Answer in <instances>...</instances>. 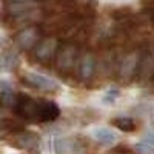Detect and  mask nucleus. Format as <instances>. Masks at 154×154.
Returning <instances> with one entry per match:
<instances>
[{"label":"nucleus","instance_id":"10","mask_svg":"<svg viewBox=\"0 0 154 154\" xmlns=\"http://www.w3.org/2000/svg\"><path fill=\"white\" fill-rule=\"evenodd\" d=\"M137 66H139V56L137 54H130L120 65V74L122 77H126V79H130V77L137 71Z\"/></svg>","mask_w":154,"mask_h":154},{"label":"nucleus","instance_id":"13","mask_svg":"<svg viewBox=\"0 0 154 154\" xmlns=\"http://www.w3.org/2000/svg\"><path fill=\"white\" fill-rule=\"evenodd\" d=\"M17 102V96L12 91H2L0 93V106L2 108H14Z\"/></svg>","mask_w":154,"mask_h":154},{"label":"nucleus","instance_id":"18","mask_svg":"<svg viewBox=\"0 0 154 154\" xmlns=\"http://www.w3.org/2000/svg\"><path fill=\"white\" fill-rule=\"evenodd\" d=\"M14 2H35V0H14Z\"/></svg>","mask_w":154,"mask_h":154},{"label":"nucleus","instance_id":"19","mask_svg":"<svg viewBox=\"0 0 154 154\" xmlns=\"http://www.w3.org/2000/svg\"><path fill=\"white\" fill-rule=\"evenodd\" d=\"M151 125L154 126V112H152V117H151Z\"/></svg>","mask_w":154,"mask_h":154},{"label":"nucleus","instance_id":"15","mask_svg":"<svg viewBox=\"0 0 154 154\" xmlns=\"http://www.w3.org/2000/svg\"><path fill=\"white\" fill-rule=\"evenodd\" d=\"M134 151H136L137 154H154V148L148 146V145L143 143V142L134 145Z\"/></svg>","mask_w":154,"mask_h":154},{"label":"nucleus","instance_id":"2","mask_svg":"<svg viewBox=\"0 0 154 154\" xmlns=\"http://www.w3.org/2000/svg\"><path fill=\"white\" fill-rule=\"evenodd\" d=\"M59 51V42L56 37H46L43 40H40L37 43L35 49H34V54L35 59L42 63H48L49 60H53Z\"/></svg>","mask_w":154,"mask_h":154},{"label":"nucleus","instance_id":"4","mask_svg":"<svg viewBox=\"0 0 154 154\" xmlns=\"http://www.w3.org/2000/svg\"><path fill=\"white\" fill-rule=\"evenodd\" d=\"M75 56H77V48L74 45H63L59 48L57 54H56V65L57 69L65 72L69 71L75 62Z\"/></svg>","mask_w":154,"mask_h":154},{"label":"nucleus","instance_id":"8","mask_svg":"<svg viewBox=\"0 0 154 154\" xmlns=\"http://www.w3.org/2000/svg\"><path fill=\"white\" fill-rule=\"evenodd\" d=\"M38 143V137L32 133H20L16 139H14V146L17 148H23V149H31L35 148Z\"/></svg>","mask_w":154,"mask_h":154},{"label":"nucleus","instance_id":"6","mask_svg":"<svg viewBox=\"0 0 154 154\" xmlns=\"http://www.w3.org/2000/svg\"><path fill=\"white\" fill-rule=\"evenodd\" d=\"M60 108L53 100H38V122H53L59 119Z\"/></svg>","mask_w":154,"mask_h":154},{"label":"nucleus","instance_id":"16","mask_svg":"<svg viewBox=\"0 0 154 154\" xmlns=\"http://www.w3.org/2000/svg\"><path fill=\"white\" fill-rule=\"evenodd\" d=\"M109 154H134L131 148H128V146H123V145H119V146H116L109 151Z\"/></svg>","mask_w":154,"mask_h":154},{"label":"nucleus","instance_id":"14","mask_svg":"<svg viewBox=\"0 0 154 154\" xmlns=\"http://www.w3.org/2000/svg\"><path fill=\"white\" fill-rule=\"evenodd\" d=\"M119 96H120V91H119V89L111 88V89H108L106 94L103 96V102H105V103H112V102L117 99Z\"/></svg>","mask_w":154,"mask_h":154},{"label":"nucleus","instance_id":"1","mask_svg":"<svg viewBox=\"0 0 154 154\" xmlns=\"http://www.w3.org/2000/svg\"><path fill=\"white\" fill-rule=\"evenodd\" d=\"M14 112L22 119L29 122H38V100L31 99L29 96H19Z\"/></svg>","mask_w":154,"mask_h":154},{"label":"nucleus","instance_id":"17","mask_svg":"<svg viewBox=\"0 0 154 154\" xmlns=\"http://www.w3.org/2000/svg\"><path fill=\"white\" fill-rule=\"evenodd\" d=\"M143 143H146L148 146H151V148H154V133H148L145 137H143V140H142Z\"/></svg>","mask_w":154,"mask_h":154},{"label":"nucleus","instance_id":"12","mask_svg":"<svg viewBox=\"0 0 154 154\" xmlns=\"http://www.w3.org/2000/svg\"><path fill=\"white\" fill-rule=\"evenodd\" d=\"M23 125L12 119H0V131L5 133H23Z\"/></svg>","mask_w":154,"mask_h":154},{"label":"nucleus","instance_id":"11","mask_svg":"<svg viewBox=\"0 0 154 154\" xmlns=\"http://www.w3.org/2000/svg\"><path fill=\"white\" fill-rule=\"evenodd\" d=\"M111 125L125 133H133L136 130V122L130 117H116L111 120Z\"/></svg>","mask_w":154,"mask_h":154},{"label":"nucleus","instance_id":"3","mask_svg":"<svg viewBox=\"0 0 154 154\" xmlns=\"http://www.w3.org/2000/svg\"><path fill=\"white\" fill-rule=\"evenodd\" d=\"M42 40V32L37 26H29L22 29L17 35H16V43L20 49H31L35 48L37 43Z\"/></svg>","mask_w":154,"mask_h":154},{"label":"nucleus","instance_id":"7","mask_svg":"<svg viewBox=\"0 0 154 154\" xmlns=\"http://www.w3.org/2000/svg\"><path fill=\"white\" fill-rule=\"evenodd\" d=\"M96 71V59L91 53H86L80 57V62H79V74L82 79L88 80L91 79L93 74Z\"/></svg>","mask_w":154,"mask_h":154},{"label":"nucleus","instance_id":"5","mask_svg":"<svg viewBox=\"0 0 154 154\" xmlns=\"http://www.w3.org/2000/svg\"><path fill=\"white\" fill-rule=\"evenodd\" d=\"M23 82L28 86L40 89V91H54V89H57V83L53 79L42 74H37V72H29L26 75H23Z\"/></svg>","mask_w":154,"mask_h":154},{"label":"nucleus","instance_id":"9","mask_svg":"<svg viewBox=\"0 0 154 154\" xmlns=\"http://www.w3.org/2000/svg\"><path fill=\"white\" fill-rule=\"evenodd\" d=\"M93 137L97 140L99 143H102V145H111V143H114L116 140H117V136H116V133H112L111 130H108V128H103V126L94 128Z\"/></svg>","mask_w":154,"mask_h":154}]
</instances>
